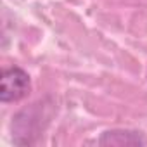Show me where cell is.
<instances>
[{
	"label": "cell",
	"instance_id": "1",
	"mask_svg": "<svg viewBox=\"0 0 147 147\" xmlns=\"http://www.w3.org/2000/svg\"><path fill=\"white\" fill-rule=\"evenodd\" d=\"M31 90V82L28 73L21 67H9L2 73L0 80V100L4 104L16 102L26 97Z\"/></svg>",
	"mask_w": 147,
	"mask_h": 147
}]
</instances>
